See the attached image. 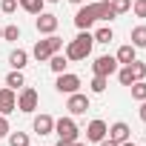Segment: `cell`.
<instances>
[{
    "mask_svg": "<svg viewBox=\"0 0 146 146\" xmlns=\"http://www.w3.org/2000/svg\"><path fill=\"white\" fill-rule=\"evenodd\" d=\"M115 17H117V15H115V9H112L109 0H98V3H86V6L78 9V15H75V26L83 32V29L95 26L98 20H115Z\"/></svg>",
    "mask_w": 146,
    "mask_h": 146,
    "instance_id": "6da1fadb",
    "label": "cell"
},
{
    "mask_svg": "<svg viewBox=\"0 0 146 146\" xmlns=\"http://www.w3.org/2000/svg\"><path fill=\"white\" fill-rule=\"evenodd\" d=\"M92 46H95V35L89 32V29H83L75 40H69L66 43V57H69V63H78V60H86L89 54H92Z\"/></svg>",
    "mask_w": 146,
    "mask_h": 146,
    "instance_id": "7a4b0ae2",
    "label": "cell"
},
{
    "mask_svg": "<svg viewBox=\"0 0 146 146\" xmlns=\"http://www.w3.org/2000/svg\"><path fill=\"white\" fill-rule=\"evenodd\" d=\"M60 49H63V40H60L57 35H46L43 40H37V43H35V49H32V57L43 63V60H49V57H52L54 52H60Z\"/></svg>",
    "mask_w": 146,
    "mask_h": 146,
    "instance_id": "3957f363",
    "label": "cell"
},
{
    "mask_svg": "<svg viewBox=\"0 0 146 146\" xmlns=\"http://www.w3.org/2000/svg\"><path fill=\"white\" fill-rule=\"evenodd\" d=\"M117 66H120V63H117L112 54H100V57H95L92 72L100 75V78H112V75H117Z\"/></svg>",
    "mask_w": 146,
    "mask_h": 146,
    "instance_id": "277c9868",
    "label": "cell"
},
{
    "mask_svg": "<svg viewBox=\"0 0 146 146\" xmlns=\"http://www.w3.org/2000/svg\"><path fill=\"white\" fill-rule=\"evenodd\" d=\"M78 123L72 120V117H60V120H54V135L60 137V140H69V143H75L78 140Z\"/></svg>",
    "mask_w": 146,
    "mask_h": 146,
    "instance_id": "5b68a950",
    "label": "cell"
},
{
    "mask_svg": "<svg viewBox=\"0 0 146 146\" xmlns=\"http://www.w3.org/2000/svg\"><path fill=\"white\" fill-rule=\"evenodd\" d=\"M37 103H40V95H37V89H32V86H23L20 89V95H17V109L20 112H35L37 109Z\"/></svg>",
    "mask_w": 146,
    "mask_h": 146,
    "instance_id": "8992f818",
    "label": "cell"
},
{
    "mask_svg": "<svg viewBox=\"0 0 146 146\" xmlns=\"http://www.w3.org/2000/svg\"><path fill=\"white\" fill-rule=\"evenodd\" d=\"M54 89L60 95H72V92H80V78L78 75H72V72H63V75H57V83Z\"/></svg>",
    "mask_w": 146,
    "mask_h": 146,
    "instance_id": "52a82bcc",
    "label": "cell"
},
{
    "mask_svg": "<svg viewBox=\"0 0 146 146\" xmlns=\"http://www.w3.org/2000/svg\"><path fill=\"white\" fill-rule=\"evenodd\" d=\"M89 95H83V92H72L69 95V100H66V109H69V115H86L89 112Z\"/></svg>",
    "mask_w": 146,
    "mask_h": 146,
    "instance_id": "ba28073f",
    "label": "cell"
},
{
    "mask_svg": "<svg viewBox=\"0 0 146 146\" xmlns=\"http://www.w3.org/2000/svg\"><path fill=\"white\" fill-rule=\"evenodd\" d=\"M57 15H49V12H40L37 15V20H35V26H37V32L40 35H54L57 32Z\"/></svg>",
    "mask_w": 146,
    "mask_h": 146,
    "instance_id": "9c48e42d",
    "label": "cell"
},
{
    "mask_svg": "<svg viewBox=\"0 0 146 146\" xmlns=\"http://www.w3.org/2000/svg\"><path fill=\"white\" fill-rule=\"evenodd\" d=\"M15 109H17V92L3 86L0 89V115H12Z\"/></svg>",
    "mask_w": 146,
    "mask_h": 146,
    "instance_id": "30bf717a",
    "label": "cell"
},
{
    "mask_svg": "<svg viewBox=\"0 0 146 146\" xmlns=\"http://www.w3.org/2000/svg\"><path fill=\"white\" fill-rule=\"evenodd\" d=\"M32 129H35V135H40V137H43V135H52V132H54V117L43 112V115H37V117L32 120Z\"/></svg>",
    "mask_w": 146,
    "mask_h": 146,
    "instance_id": "8fae6325",
    "label": "cell"
},
{
    "mask_svg": "<svg viewBox=\"0 0 146 146\" xmlns=\"http://www.w3.org/2000/svg\"><path fill=\"white\" fill-rule=\"evenodd\" d=\"M106 132H109V126H106L103 120H92V123L86 126V140H92V143H100V140L106 137Z\"/></svg>",
    "mask_w": 146,
    "mask_h": 146,
    "instance_id": "7c38bea8",
    "label": "cell"
},
{
    "mask_svg": "<svg viewBox=\"0 0 146 146\" xmlns=\"http://www.w3.org/2000/svg\"><path fill=\"white\" fill-rule=\"evenodd\" d=\"M115 143H123V140H129L132 137V129H129V123H123V120H117V123H112L109 126V132H106Z\"/></svg>",
    "mask_w": 146,
    "mask_h": 146,
    "instance_id": "4fadbf2b",
    "label": "cell"
},
{
    "mask_svg": "<svg viewBox=\"0 0 146 146\" xmlns=\"http://www.w3.org/2000/svg\"><path fill=\"white\" fill-rule=\"evenodd\" d=\"M115 60H117L120 66H129L132 60H137V49H135L132 43H126V46H120V49H117V54H115Z\"/></svg>",
    "mask_w": 146,
    "mask_h": 146,
    "instance_id": "5bb4252c",
    "label": "cell"
},
{
    "mask_svg": "<svg viewBox=\"0 0 146 146\" xmlns=\"http://www.w3.org/2000/svg\"><path fill=\"white\" fill-rule=\"evenodd\" d=\"M9 66H12V69H20V72H23V69L29 66V52H23V49H15V52L9 54Z\"/></svg>",
    "mask_w": 146,
    "mask_h": 146,
    "instance_id": "9a60e30c",
    "label": "cell"
},
{
    "mask_svg": "<svg viewBox=\"0 0 146 146\" xmlns=\"http://www.w3.org/2000/svg\"><path fill=\"white\" fill-rule=\"evenodd\" d=\"M66 66H69V57H66V54L54 52V54L49 57V69L54 72V75H63V72H66Z\"/></svg>",
    "mask_w": 146,
    "mask_h": 146,
    "instance_id": "2e32d148",
    "label": "cell"
},
{
    "mask_svg": "<svg viewBox=\"0 0 146 146\" xmlns=\"http://www.w3.org/2000/svg\"><path fill=\"white\" fill-rule=\"evenodd\" d=\"M6 86H9V89H15V92L26 86V78H23V72H20V69H12L9 75H6Z\"/></svg>",
    "mask_w": 146,
    "mask_h": 146,
    "instance_id": "e0dca14e",
    "label": "cell"
},
{
    "mask_svg": "<svg viewBox=\"0 0 146 146\" xmlns=\"http://www.w3.org/2000/svg\"><path fill=\"white\" fill-rule=\"evenodd\" d=\"M129 40H132L135 49H146V26H135L129 32Z\"/></svg>",
    "mask_w": 146,
    "mask_h": 146,
    "instance_id": "ac0fdd59",
    "label": "cell"
},
{
    "mask_svg": "<svg viewBox=\"0 0 146 146\" xmlns=\"http://www.w3.org/2000/svg\"><path fill=\"white\" fill-rule=\"evenodd\" d=\"M43 3H46V0H17V6L23 9V12H29V15H40L43 12Z\"/></svg>",
    "mask_w": 146,
    "mask_h": 146,
    "instance_id": "d6986e66",
    "label": "cell"
},
{
    "mask_svg": "<svg viewBox=\"0 0 146 146\" xmlns=\"http://www.w3.org/2000/svg\"><path fill=\"white\" fill-rule=\"evenodd\" d=\"M106 86H109V78H100V75H95V78H92V83H89L92 95H103V92H106Z\"/></svg>",
    "mask_w": 146,
    "mask_h": 146,
    "instance_id": "ffe728a7",
    "label": "cell"
},
{
    "mask_svg": "<svg viewBox=\"0 0 146 146\" xmlns=\"http://www.w3.org/2000/svg\"><path fill=\"white\" fill-rule=\"evenodd\" d=\"M115 40V32L109 29V26H100L98 32H95V43H112Z\"/></svg>",
    "mask_w": 146,
    "mask_h": 146,
    "instance_id": "44dd1931",
    "label": "cell"
},
{
    "mask_svg": "<svg viewBox=\"0 0 146 146\" xmlns=\"http://www.w3.org/2000/svg\"><path fill=\"white\" fill-rule=\"evenodd\" d=\"M129 89H132V98H135L137 103H140V100H146V80H135Z\"/></svg>",
    "mask_w": 146,
    "mask_h": 146,
    "instance_id": "7402d4cb",
    "label": "cell"
},
{
    "mask_svg": "<svg viewBox=\"0 0 146 146\" xmlns=\"http://www.w3.org/2000/svg\"><path fill=\"white\" fill-rule=\"evenodd\" d=\"M9 146H29V135L26 132H9Z\"/></svg>",
    "mask_w": 146,
    "mask_h": 146,
    "instance_id": "603a6c76",
    "label": "cell"
},
{
    "mask_svg": "<svg viewBox=\"0 0 146 146\" xmlns=\"http://www.w3.org/2000/svg\"><path fill=\"white\" fill-rule=\"evenodd\" d=\"M117 80H120L123 86H132V83H135V75H132V69H129V66L117 69Z\"/></svg>",
    "mask_w": 146,
    "mask_h": 146,
    "instance_id": "cb8c5ba5",
    "label": "cell"
},
{
    "mask_svg": "<svg viewBox=\"0 0 146 146\" xmlns=\"http://www.w3.org/2000/svg\"><path fill=\"white\" fill-rule=\"evenodd\" d=\"M129 69H132L135 80H143V78H146V63H140V60H132V63H129Z\"/></svg>",
    "mask_w": 146,
    "mask_h": 146,
    "instance_id": "d4e9b609",
    "label": "cell"
},
{
    "mask_svg": "<svg viewBox=\"0 0 146 146\" xmlns=\"http://www.w3.org/2000/svg\"><path fill=\"white\" fill-rule=\"evenodd\" d=\"M109 3H112L115 15H126V12L132 9V0H109Z\"/></svg>",
    "mask_w": 146,
    "mask_h": 146,
    "instance_id": "484cf974",
    "label": "cell"
},
{
    "mask_svg": "<svg viewBox=\"0 0 146 146\" xmlns=\"http://www.w3.org/2000/svg\"><path fill=\"white\" fill-rule=\"evenodd\" d=\"M3 40H20V26H15V23L6 26L3 29Z\"/></svg>",
    "mask_w": 146,
    "mask_h": 146,
    "instance_id": "4316f807",
    "label": "cell"
},
{
    "mask_svg": "<svg viewBox=\"0 0 146 146\" xmlns=\"http://www.w3.org/2000/svg\"><path fill=\"white\" fill-rule=\"evenodd\" d=\"M0 12L3 15H15L17 12V0H0Z\"/></svg>",
    "mask_w": 146,
    "mask_h": 146,
    "instance_id": "83f0119b",
    "label": "cell"
},
{
    "mask_svg": "<svg viewBox=\"0 0 146 146\" xmlns=\"http://www.w3.org/2000/svg\"><path fill=\"white\" fill-rule=\"evenodd\" d=\"M132 12L135 17H146V0H132Z\"/></svg>",
    "mask_w": 146,
    "mask_h": 146,
    "instance_id": "f1b7e54d",
    "label": "cell"
},
{
    "mask_svg": "<svg viewBox=\"0 0 146 146\" xmlns=\"http://www.w3.org/2000/svg\"><path fill=\"white\" fill-rule=\"evenodd\" d=\"M9 132H12V126H9L6 115H0V137H9Z\"/></svg>",
    "mask_w": 146,
    "mask_h": 146,
    "instance_id": "f546056e",
    "label": "cell"
},
{
    "mask_svg": "<svg viewBox=\"0 0 146 146\" xmlns=\"http://www.w3.org/2000/svg\"><path fill=\"white\" fill-rule=\"evenodd\" d=\"M137 115H140V120L146 123V100H140V109H137Z\"/></svg>",
    "mask_w": 146,
    "mask_h": 146,
    "instance_id": "4dcf8cb0",
    "label": "cell"
},
{
    "mask_svg": "<svg viewBox=\"0 0 146 146\" xmlns=\"http://www.w3.org/2000/svg\"><path fill=\"white\" fill-rule=\"evenodd\" d=\"M100 146H120V143H115L112 137H103V140H100Z\"/></svg>",
    "mask_w": 146,
    "mask_h": 146,
    "instance_id": "1f68e13d",
    "label": "cell"
},
{
    "mask_svg": "<svg viewBox=\"0 0 146 146\" xmlns=\"http://www.w3.org/2000/svg\"><path fill=\"white\" fill-rule=\"evenodd\" d=\"M54 146H72V143H69V140H60V137H57V143H54Z\"/></svg>",
    "mask_w": 146,
    "mask_h": 146,
    "instance_id": "d6a6232c",
    "label": "cell"
},
{
    "mask_svg": "<svg viewBox=\"0 0 146 146\" xmlns=\"http://www.w3.org/2000/svg\"><path fill=\"white\" fill-rule=\"evenodd\" d=\"M120 146H137V143H132V137H129V140H123Z\"/></svg>",
    "mask_w": 146,
    "mask_h": 146,
    "instance_id": "836d02e7",
    "label": "cell"
},
{
    "mask_svg": "<svg viewBox=\"0 0 146 146\" xmlns=\"http://www.w3.org/2000/svg\"><path fill=\"white\" fill-rule=\"evenodd\" d=\"M69 3H75V6H83V0H69Z\"/></svg>",
    "mask_w": 146,
    "mask_h": 146,
    "instance_id": "e575fe53",
    "label": "cell"
},
{
    "mask_svg": "<svg viewBox=\"0 0 146 146\" xmlns=\"http://www.w3.org/2000/svg\"><path fill=\"white\" fill-rule=\"evenodd\" d=\"M72 146H86V143H80V140H75V143H72Z\"/></svg>",
    "mask_w": 146,
    "mask_h": 146,
    "instance_id": "d590c367",
    "label": "cell"
},
{
    "mask_svg": "<svg viewBox=\"0 0 146 146\" xmlns=\"http://www.w3.org/2000/svg\"><path fill=\"white\" fill-rule=\"evenodd\" d=\"M46 3H60V0H46Z\"/></svg>",
    "mask_w": 146,
    "mask_h": 146,
    "instance_id": "8d00e7d4",
    "label": "cell"
},
{
    "mask_svg": "<svg viewBox=\"0 0 146 146\" xmlns=\"http://www.w3.org/2000/svg\"><path fill=\"white\" fill-rule=\"evenodd\" d=\"M0 40H3V29H0Z\"/></svg>",
    "mask_w": 146,
    "mask_h": 146,
    "instance_id": "74e56055",
    "label": "cell"
}]
</instances>
